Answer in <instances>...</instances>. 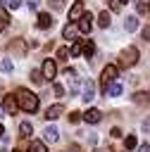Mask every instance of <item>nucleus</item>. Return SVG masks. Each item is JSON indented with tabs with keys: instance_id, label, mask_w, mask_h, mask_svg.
Masks as SVG:
<instances>
[{
	"instance_id": "obj_1",
	"label": "nucleus",
	"mask_w": 150,
	"mask_h": 152,
	"mask_svg": "<svg viewBox=\"0 0 150 152\" xmlns=\"http://www.w3.org/2000/svg\"><path fill=\"white\" fill-rule=\"evenodd\" d=\"M17 102H19V109L26 112V114H33L38 109V95L31 93L29 88H17Z\"/></svg>"
},
{
	"instance_id": "obj_2",
	"label": "nucleus",
	"mask_w": 150,
	"mask_h": 152,
	"mask_svg": "<svg viewBox=\"0 0 150 152\" xmlns=\"http://www.w3.org/2000/svg\"><path fill=\"white\" fill-rule=\"evenodd\" d=\"M117 74H119V69L114 66V64H107L105 69H102V74H100V90L107 95V88L117 81Z\"/></svg>"
},
{
	"instance_id": "obj_3",
	"label": "nucleus",
	"mask_w": 150,
	"mask_h": 152,
	"mask_svg": "<svg viewBox=\"0 0 150 152\" xmlns=\"http://www.w3.org/2000/svg\"><path fill=\"white\" fill-rule=\"evenodd\" d=\"M138 48L136 45H129V48H124L121 52H119V66H133L136 62H138Z\"/></svg>"
},
{
	"instance_id": "obj_4",
	"label": "nucleus",
	"mask_w": 150,
	"mask_h": 152,
	"mask_svg": "<svg viewBox=\"0 0 150 152\" xmlns=\"http://www.w3.org/2000/svg\"><path fill=\"white\" fill-rule=\"evenodd\" d=\"M7 50H10L14 57H26V52H29V43H26L24 38H12V43L7 45Z\"/></svg>"
},
{
	"instance_id": "obj_5",
	"label": "nucleus",
	"mask_w": 150,
	"mask_h": 152,
	"mask_svg": "<svg viewBox=\"0 0 150 152\" xmlns=\"http://www.w3.org/2000/svg\"><path fill=\"white\" fill-rule=\"evenodd\" d=\"M17 109H19V102H17V95H5V97H2V112L12 116V114H14Z\"/></svg>"
},
{
	"instance_id": "obj_6",
	"label": "nucleus",
	"mask_w": 150,
	"mask_h": 152,
	"mask_svg": "<svg viewBox=\"0 0 150 152\" xmlns=\"http://www.w3.org/2000/svg\"><path fill=\"white\" fill-rule=\"evenodd\" d=\"M86 14V7H83V0H76L71 7H69V21H79L81 17Z\"/></svg>"
},
{
	"instance_id": "obj_7",
	"label": "nucleus",
	"mask_w": 150,
	"mask_h": 152,
	"mask_svg": "<svg viewBox=\"0 0 150 152\" xmlns=\"http://www.w3.org/2000/svg\"><path fill=\"white\" fill-rule=\"evenodd\" d=\"M40 71H43L45 81H52V78L57 76V64H55L52 59H45V62H43V66H40Z\"/></svg>"
},
{
	"instance_id": "obj_8",
	"label": "nucleus",
	"mask_w": 150,
	"mask_h": 152,
	"mask_svg": "<svg viewBox=\"0 0 150 152\" xmlns=\"http://www.w3.org/2000/svg\"><path fill=\"white\" fill-rule=\"evenodd\" d=\"M76 26H79V31H81V33H90V28H93V14H90V12H86V14L76 21Z\"/></svg>"
},
{
	"instance_id": "obj_9",
	"label": "nucleus",
	"mask_w": 150,
	"mask_h": 152,
	"mask_svg": "<svg viewBox=\"0 0 150 152\" xmlns=\"http://www.w3.org/2000/svg\"><path fill=\"white\" fill-rule=\"evenodd\" d=\"M64 76H67V83H69V95H74V93H76V86H79V78H76V69L67 66V69H64Z\"/></svg>"
},
{
	"instance_id": "obj_10",
	"label": "nucleus",
	"mask_w": 150,
	"mask_h": 152,
	"mask_svg": "<svg viewBox=\"0 0 150 152\" xmlns=\"http://www.w3.org/2000/svg\"><path fill=\"white\" fill-rule=\"evenodd\" d=\"M81 97H83V102H90L93 97H95V83L88 78V81H83V90H81Z\"/></svg>"
},
{
	"instance_id": "obj_11",
	"label": "nucleus",
	"mask_w": 150,
	"mask_h": 152,
	"mask_svg": "<svg viewBox=\"0 0 150 152\" xmlns=\"http://www.w3.org/2000/svg\"><path fill=\"white\" fill-rule=\"evenodd\" d=\"M52 24H55V19H52V17L48 14V12H40V14H38V19H36V26H38L40 31H45V28H50Z\"/></svg>"
},
{
	"instance_id": "obj_12",
	"label": "nucleus",
	"mask_w": 150,
	"mask_h": 152,
	"mask_svg": "<svg viewBox=\"0 0 150 152\" xmlns=\"http://www.w3.org/2000/svg\"><path fill=\"white\" fill-rule=\"evenodd\" d=\"M57 138H60V131H57V126H45V131H43V140L45 142H57Z\"/></svg>"
},
{
	"instance_id": "obj_13",
	"label": "nucleus",
	"mask_w": 150,
	"mask_h": 152,
	"mask_svg": "<svg viewBox=\"0 0 150 152\" xmlns=\"http://www.w3.org/2000/svg\"><path fill=\"white\" fill-rule=\"evenodd\" d=\"M62 112H64V107H62V104H60V102H57V104H52V107H48V109H45V114H43V116H45V119H48V121H55V119H57V116H60V114H62Z\"/></svg>"
},
{
	"instance_id": "obj_14",
	"label": "nucleus",
	"mask_w": 150,
	"mask_h": 152,
	"mask_svg": "<svg viewBox=\"0 0 150 152\" xmlns=\"http://www.w3.org/2000/svg\"><path fill=\"white\" fill-rule=\"evenodd\" d=\"M83 119H86L88 124H100V119H102V112H100V109H95V107H90V109L83 114Z\"/></svg>"
},
{
	"instance_id": "obj_15",
	"label": "nucleus",
	"mask_w": 150,
	"mask_h": 152,
	"mask_svg": "<svg viewBox=\"0 0 150 152\" xmlns=\"http://www.w3.org/2000/svg\"><path fill=\"white\" fill-rule=\"evenodd\" d=\"M26 152H48L45 140H31V145H29V150H26Z\"/></svg>"
},
{
	"instance_id": "obj_16",
	"label": "nucleus",
	"mask_w": 150,
	"mask_h": 152,
	"mask_svg": "<svg viewBox=\"0 0 150 152\" xmlns=\"http://www.w3.org/2000/svg\"><path fill=\"white\" fill-rule=\"evenodd\" d=\"M31 133H33V126H31L29 121H21V124H19V135H21V138H31Z\"/></svg>"
},
{
	"instance_id": "obj_17",
	"label": "nucleus",
	"mask_w": 150,
	"mask_h": 152,
	"mask_svg": "<svg viewBox=\"0 0 150 152\" xmlns=\"http://www.w3.org/2000/svg\"><path fill=\"white\" fill-rule=\"evenodd\" d=\"M110 21H112V19H110V12H107V10L98 14V26H100V28H107V26H110Z\"/></svg>"
},
{
	"instance_id": "obj_18",
	"label": "nucleus",
	"mask_w": 150,
	"mask_h": 152,
	"mask_svg": "<svg viewBox=\"0 0 150 152\" xmlns=\"http://www.w3.org/2000/svg\"><path fill=\"white\" fill-rule=\"evenodd\" d=\"M124 28H126L129 33H131V31H136V28H138V19H136L133 14H131V17H126V21H124Z\"/></svg>"
},
{
	"instance_id": "obj_19",
	"label": "nucleus",
	"mask_w": 150,
	"mask_h": 152,
	"mask_svg": "<svg viewBox=\"0 0 150 152\" xmlns=\"http://www.w3.org/2000/svg\"><path fill=\"white\" fill-rule=\"evenodd\" d=\"M76 28H79V26H74V24L69 21V24H67V26L62 28V36H64L67 40H71V38H74V33H76Z\"/></svg>"
},
{
	"instance_id": "obj_20",
	"label": "nucleus",
	"mask_w": 150,
	"mask_h": 152,
	"mask_svg": "<svg viewBox=\"0 0 150 152\" xmlns=\"http://www.w3.org/2000/svg\"><path fill=\"white\" fill-rule=\"evenodd\" d=\"M55 57H57V59H62V62H64V59H69V57H71V50H69V48H64V45H62V48H57V52H55Z\"/></svg>"
},
{
	"instance_id": "obj_21",
	"label": "nucleus",
	"mask_w": 150,
	"mask_h": 152,
	"mask_svg": "<svg viewBox=\"0 0 150 152\" xmlns=\"http://www.w3.org/2000/svg\"><path fill=\"white\" fill-rule=\"evenodd\" d=\"M29 76H31V81H33V83H38V86H40V83L45 81L43 71H38V69H31V74H29Z\"/></svg>"
},
{
	"instance_id": "obj_22",
	"label": "nucleus",
	"mask_w": 150,
	"mask_h": 152,
	"mask_svg": "<svg viewBox=\"0 0 150 152\" xmlns=\"http://www.w3.org/2000/svg\"><path fill=\"white\" fill-rule=\"evenodd\" d=\"M107 95H110V97H119V95H121V83H112V86L107 88Z\"/></svg>"
},
{
	"instance_id": "obj_23",
	"label": "nucleus",
	"mask_w": 150,
	"mask_h": 152,
	"mask_svg": "<svg viewBox=\"0 0 150 152\" xmlns=\"http://www.w3.org/2000/svg\"><path fill=\"white\" fill-rule=\"evenodd\" d=\"M69 50H71V57H79V55L83 52V40H76V43H74Z\"/></svg>"
},
{
	"instance_id": "obj_24",
	"label": "nucleus",
	"mask_w": 150,
	"mask_h": 152,
	"mask_svg": "<svg viewBox=\"0 0 150 152\" xmlns=\"http://www.w3.org/2000/svg\"><path fill=\"white\" fill-rule=\"evenodd\" d=\"M93 52H95L93 40H83V55H86V57H93Z\"/></svg>"
},
{
	"instance_id": "obj_25",
	"label": "nucleus",
	"mask_w": 150,
	"mask_h": 152,
	"mask_svg": "<svg viewBox=\"0 0 150 152\" xmlns=\"http://www.w3.org/2000/svg\"><path fill=\"white\" fill-rule=\"evenodd\" d=\"M0 69H2L5 74H12V69H14V64H12V59H10V57H5V59L0 62Z\"/></svg>"
},
{
	"instance_id": "obj_26",
	"label": "nucleus",
	"mask_w": 150,
	"mask_h": 152,
	"mask_svg": "<svg viewBox=\"0 0 150 152\" xmlns=\"http://www.w3.org/2000/svg\"><path fill=\"white\" fill-rule=\"evenodd\" d=\"M121 5H124V0H110V10H112V12H119Z\"/></svg>"
},
{
	"instance_id": "obj_27",
	"label": "nucleus",
	"mask_w": 150,
	"mask_h": 152,
	"mask_svg": "<svg viewBox=\"0 0 150 152\" xmlns=\"http://www.w3.org/2000/svg\"><path fill=\"white\" fill-rule=\"evenodd\" d=\"M124 145H126V150H133V147H136V135H129V138L124 140Z\"/></svg>"
},
{
	"instance_id": "obj_28",
	"label": "nucleus",
	"mask_w": 150,
	"mask_h": 152,
	"mask_svg": "<svg viewBox=\"0 0 150 152\" xmlns=\"http://www.w3.org/2000/svg\"><path fill=\"white\" fill-rule=\"evenodd\" d=\"M83 116H81V112H69V121L71 124H76V121H81Z\"/></svg>"
},
{
	"instance_id": "obj_29",
	"label": "nucleus",
	"mask_w": 150,
	"mask_h": 152,
	"mask_svg": "<svg viewBox=\"0 0 150 152\" xmlns=\"http://www.w3.org/2000/svg\"><path fill=\"white\" fill-rule=\"evenodd\" d=\"M148 100V93H136L133 95V102H145Z\"/></svg>"
},
{
	"instance_id": "obj_30",
	"label": "nucleus",
	"mask_w": 150,
	"mask_h": 152,
	"mask_svg": "<svg viewBox=\"0 0 150 152\" xmlns=\"http://www.w3.org/2000/svg\"><path fill=\"white\" fill-rule=\"evenodd\" d=\"M133 2H136V10H138V14H143V12H145V10H148V7H145V2H143V0H133Z\"/></svg>"
},
{
	"instance_id": "obj_31",
	"label": "nucleus",
	"mask_w": 150,
	"mask_h": 152,
	"mask_svg": "<svg viewBox=\"0 0 150 152\" xmlns=\"http://www.w3.org/2000/svg\"><path fill=\"white\" fill-rule=\"evenodd\" d=\"M52 90H55V95H57V97H62V95H64V88H62L60 83H55V86H52Z\"/></svg>"
},
{
	"instance_id": "obj_32",
	"label": "nucleus",
	"mask_w": 150,
	"mask_h": 152,
	"mask_svg": "<svg viewBox=\"0 0 150 152\" xmlns=\"http://www.w3.org/2000/svg\"><path fill=\"white\" fill-rule=\"evenodd\" d=\"M48 2H52V7H55V10H62V7H64V2H62V0H48Z\"/></svg>"
},
{
	"instance_id": "obj_33",
	"label": "nucleus",
	"mask_w": 150,
	"mask_h": 152,
	"mask_svg": "<svg viewBox=\"0 0 150 152\" xmlns=\"http://www.w3.org/2000/svg\"><path fill=\"white\" fill-rule=\"evenodd\" d=\"M7 7H10V10H17V7H19V0H7Z\"/></svg>"
},
{
	"instance_id": "obj_34",
	"label": "nucleus",
	"mask_w": 150,
	"mask_h": 152,
	"mask_svg": "<svg viewBox=\"0 0 150 152\" xmlns=\"http://www.w3.org/2000/svg\"><path fill=\"white\" fill-rule=\"evenodd\" d=\"M143 38H145V40H148V43H150V24H148V26H145V28H143Z\"/></svg>"
},
{
	"instance_id": "obj_35",
	"label": "nucleus",
	"mask_w": 150,
	"mask_h": 152,
	"mask_svg": "<svg viewBox=\"0 0 150 152\" xmlns=\"http://www.w3.org/2000/svg\"><path fill=\"white\" fill-rule=\"evenodd\" d=\"M5 26H7V17H0V33L5 31Z\"/></svg>"
},
{
	"instance_id": "obj_36",
	"label": "nucleus",
	"mask_w": 150,
	"mask_h": 152,
	"mask_svg": "<svg viewBox=\"0 0 150 152\" xmlns=\"http://www.w3.org/2000/svg\"><path fill=\"white\" fill-rule=\"evenodd\" d=\"M110 135H112V138H119V135H121V131H119V128H112V131H110Z\"/></svg>"
},
{
	"instance_id": "obj_37",
	"label": "nucleus",
	"mask_w": 150,
	"mask_h": 152,
	"mask_svg": "<svg viewBox=\"0 0 150 152\" xmlns=\"http://www.w3.org/2000/svg\"><path fill=\"white\" fill-rule=\"evenodd\" d=\"M69 152H81V147H79V145L74 142V145H69Z\"/></svg>"
},
{
	"instance_id": "obj_38",
	"label": "nucleus",
	"mask_w": 150,
	"mask_h": 152,
	"mask_svg": "<svg viewBox=\"0 0 150 152\" xmlns=\"http://www.w3.org/2000/svg\"><path fill=\"white\" fill-rule=\"evenodd\" d=\"M138 152H150V145H140V147H138Z\"/></svg>"
},
{
	"instance_id": "obj_39",
	"label": "nucleus",
	"mask_w": 150,
	"mask_h": 152,
	"mask_svg": "<svg viewBox=\"0 0 150 152\" xmlns=\"http://www.w3.org/2000/svg\"><path fill=\"white\" fill-rule=\"evenodd\" d=\"M36 5H38V0H29V7H31V10H33Z\"/></svg>"
},
{
	"instance_id": "obj_40",
	"label": "nucleus",
	"mask_w": 150,
	"mask_h": 152,
	"mask_svg": "<svg viewBox=\"0 0 150 152\" xmlns=\"http://www.w3.org/2000/svg\"><path fill=\"white\" fill-rule=\"evenodd\" d=\"M143 128H145V131H150V119H148V121L143 124Z\"/></svg>"
},
{
	"instance_id": "obj_41",
	"label": "nucleus",
	"mask_w": 150,
	"mask_h": 152,
	"mask_svg": "<svg viewBox=\"0 0 150 152\" xmlns=\"http://www.w3.org/2000/svg\"><path fill=\"white\" fill-rule=\"evenodd\" d=\"M2 133H5V126H2V124H0V138H2Z\"/></svg>"
},
{
	"instance_id": "obj_42",
	"label": "nucleus",
	"mask_w": 150,
	"mask_h": 152,
	"mask_svg": "<svg viewBox=\"0 0 150 152\" xmlns=\"http://www.w3.org/2000/svg\"><path fill=\"white\" fill-rule=\"evenodd\" d=\"M93 152H107V150H93Z\"/></svg>"
},
{
	"instance_id": "obj_43",
	"label": "nucleus",
	"mask_w": 150,
	"mask_h": 152,
	"mask_svg": "<svg viewBox=\"0 0 150 152\" xmlns=\"http://www.w3.org/2000/svg\"><path fill=\"white\" fill-rule=\"evenodd\" d=\"M12 152H19V150H12Z\"/></svg>"
},
{
	"instance_id": "obj_44",
	"label": "nucleus",
	"mask_w": 150,
	"mask_h": 152,
	"mask_svg": "<svg viewBox=\"0 0 150 152\" xmlns=\"http://www.w3.org/2000/svg\"><path fill=\"white\" fill-rule=\"evenodd\" d=\"M124 2H129V0H124Z\"/></svg>"
}]
</instances>
